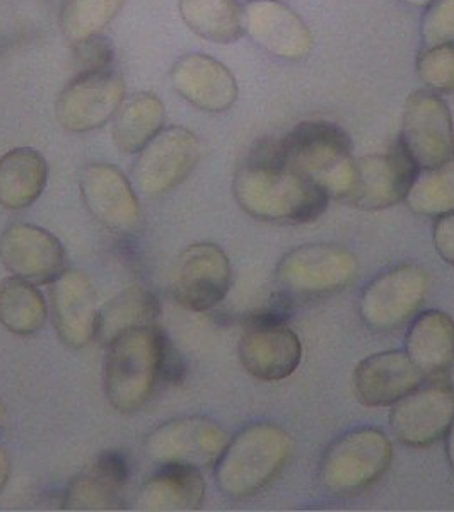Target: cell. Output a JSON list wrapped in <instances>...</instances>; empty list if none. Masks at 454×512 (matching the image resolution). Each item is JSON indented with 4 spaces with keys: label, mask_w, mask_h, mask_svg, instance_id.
<instances>
[{
    "label": "cell",
    "mask_w": 454,
    "mask_h": 512,
    "mask_svg": "<svg viewBox=\"0 0 454 512\" xmlns=\"http://www.w3.org/2000/svg\"><path fill=\"white\" fill-rule=\"evenodd\" d=\"M233 193L248 216L265 222L308 224L320 219L332 197L280 158L279 140L251 147L233 178Z\"/></svg>",
    "instance_id": "1"
},
{
    "label": "cell",
    "mask_w": 454,
    "mask_h": 512,
    "mask_svg": "<svg viewBox=\"0 0 454 512\" xmlns=\"http://www.w3.org/2000/svg\"><path fill=\"white\" fill-rule=\"evenodd\" d=\"M291 453L292 437L280 425H246L236 436L229 437L214 466L217 489L236 501L257 495L279 477Z\"/></svg>",
    "instance_id": "2"
},
{
    "label": "cell",
    "mask_w": 454,
    "mask_h": 512,
    "mask_svg": "<svg viewBox=\"0 0 454 512\" xmlns=\"http://www.w3.org/2000/svg\"><path fill=\"white\" fill-rule=\"evenodd\" d=\"M164 335L158 325L135 328L106 345L103 388L120 414H132L151 400L161 384Z\"/></svg>",
    "instance_id": "3"
},
{
    "label": "cell",
    "mask_w": 454,
    "mask_h": 512,
    "mask_svg": "<svg viewBox=\"0 0 454 512\" xmlns=\"http://www.w3.org/2000/svg\"><path fill=\"white\" fill-rule=\"evenodd\" d=\"M279 149L286 166L318 183L335 200H344L356 159L344 128L332 122L299 123L279 140Z\"/></svg>",
    "instance_id": "4"
},
{
    "label": "cell",
    "mask_w": 454,
    "mask_h": 512,
    "mask_svg": "<svg viewBox=\"0 0 454 512\" xmlns=\"http://www.w3.org/2000/svg\"><path fill=\"white\" fill-rule=\"evenodd\" d=\"M393 446L385 432L359 427L337 437L321 458L318 482L333 497H354L390 470Z\"/></svg>",
    "instance_id": "5"
},
{
    "label": "cell",
    "mask_w": 454,
    "mask_h": 512,
    "mask_svg": "<svg viewBox=\"0 0 454 512\" xmlns=\"http://www.w3.org/2000/svg\"><path fill=\"white\" fill-rule=\"evenodd\" d=\"M429 292L424 268L403 263L374 277L362 291L359 316L374 332H396L419 315Z\"/></svg>",
    "instance_id": "6"
},
{
    "label": "cell",
    "mask_w": 454,
    "mask_h": 512,
    "mask_svg": "<svg viewBox=\"0 0 454 512\" xmlns=\"http://www.w3.org/2000/svg\"><path fill=\"white\" fill-rule=\"evenodd\" d=\"M419 166L398 140L385 154L354 159L345 204L364 210H385L405 202Z\"/></svg>",
    "instance_id": "7"
},
{
    "label": "cell",
    "mask_w": 454,
    "mask_h": 512,
    "mask_svg": "<svg viewBox=\"0 0 454 512\" xmlns=\"http://www.w3.org/2000/svg\"><path fill=\"white\" fill-rule=\"evenodd\" d=\"M229 443L227 432L216 420L193 415L169 420L146 437L147 458L156 465L214 468Z\"/></svg>",
    "instance_id": "8"
},
{
    "label": "cell",
    "mask_w": 454,
    "mask_h": 512,
    "mask_svg": "<svg viewBox=\"0 0 454 512\" xmlns=\"http://www.w3.org/2000/svg\"><path fill=\"white\" fill-rule=\"evenodd\" d=\"M398 140L419 169L437 168L454 158L453 117L441 94L419 89L408 96Z\"/></svg>",
    "instance_id": "9"
},
{
    "label": "cell",
    "mask_w": 454,
    "mask_h": 512,
    "mask_svg": "<svg viewBox=\"0 0 454 512\" xmlns=\"http://www.w3.org/2000/svg\"><path fill=\"white\" fill-rule=\"evenodd\" d=\"M202 156V146L197 135L185 127L163 128L139 152L135 161V187L146 197H163L180 187Z\"/></svg>",
    "instance_id": "10"
},
{
    "label": "cell",
    "mask_w": 454,
    "mask_h": 512,
    "mask_svg": "<svg viewBox=\"0 0 454 512\" xmlns=\"http://www.w3.org/2000/svg\"><path fill=\"white\" fill-rule=\"evenodd\" d=\"M357 274L352 251L340 245H303L289 251L277 265L284 291L299 296H328L349 286Z\"/></svg>",
    "instance_id": "11"
},
{
    "label": "cell",
    "mask_w": 454,
    "mask_h": 512,
    "mask_svg": "<svg viewBox=\"0 0 454 512\" xmlns=\"http://www.w3.org/2000/svg\"><path fill=\"white\" fill-rule=\"evenodd\" d=\"M239 359L253 378L277 383L296 373L303 359V345L287 321L275 320L258 311L243 326Z\"/></svg>",
    "instance_id": "12"
},
{
    "label": "cell",
    "mask_w": 454,
    "mask_h": 512,
    "mask_svg": "<svg viewBox=\"0 0 454 512\" xmlns=\"http://www.w3.org/2000/svg\"><path fill=\"white\" fill-rule=\"evenodd\" d=\"M231 282L233 268L226 251L214 243H195L176 258L171 292L183 308L204 313L226 299Z\"/></svg>",
    "instance_id": "13"
},
{
    "label": "cell",
    "mask_w": 454,
    "mask_h": 512,
    "mask_svg": "<svg viewBox=\"0 0 454 512\" xmlns=\"http://www.w3.org/2000/svg\"><path fill=\"white\" fill-rule=\"evenodd\" d=\"M125 93V81L113 69L77 74L59 94L55 117L69 132H91L117 117Z\"/></svg>",
    "instance_id": "14"
},
{
    "label": "cell",
    "mask_w": 454,
    "mask_h": 512,
    "mask_svg": "<svg viewBox=\"0 0 454 512\" xmlns=\"http://www.w3.org/2000/svg\"><path fill=\"white\" fill-rule=\"evenodd\" d=\"M79 188L84 205L111 233L135 234L142 224V209L134 185L113 164L93 163L82 169Z\"/></svg>",
    "instance_id": "15"
},
{
    "label": "cell",
    "mask_w": 454,
    "mask_h": 512,
    "mask_svg": "<svg viewBox=\"0 0 454 512\" xmlns=\"http://www.w3.org/2000/svg\"><path fill=\"white\" fill-rule=\"evenodd\" d=\"M454 422V393L441 381L422 384L393 405L391 432L410 448H427L448 436Z\"/></svg>",
    "instance_id": "16"
},
{
    "label": "cell",
    "mask_w": 454,
    "mask_h": 512,
    "mask_svg": "<svg viewBox=\"0 0 454 512\" xmlns=\"http://www.w3.org/2000/svg\"><path fill=\"white\" fill-rule=\"evenodd\" d=\"M0 262L14 277L35 286H52L65 272L67 253L47 229L19 222L0 234Z\"/></svg>",
    "instance_id": "17"
},
{
    "label": "cell",
    "mask_w": 454,
    "mask_h": 512,
    "mask_svg": "<svg viewBox=\"0 0 454 512\" xmlns=\"http://www.w3.org/2000/svg\"><path fill=\"white\" fill-rule=\"evenodd\" d=\"M243 26L258 47L277 59H306L315 45L308 24L280 0H246Z\"/></svg>",
    "instance_id": "18"
},
{
    "label": "cell",
    "mask_w": 454,
    "mask_h": 512,
    "mask_svg": "<svg viewBox=\"0 0 454 512\" xmlns=\"http://www.w3.org/2000/svg\"><path fill=\"white\" fill-rule=\"evenodd\" d=\"M425 383L405 350L369 355L354 371L357 400L366 407H393Z\"/></svg>",
    "instance_id": "19"
},
{
    "label": "cell",
    "mask_w": 454,
    "mask_h": 512,
    "mask_svg": "<svg viewBox=\"0 0 454 512\" xmlns=\"http://www.w3.org/2000/svg\"><path fill=\"white\" fill-rule=\"evenodd\" d=\"M171 82L181 98L205 113H224L238 101L233 72L204 53H188L176 60Z\"/></svg>",
    "instance_id": "20"
},
{
    "label": "cell",
    "mask_w": 454,
    "mask_h": 512,
    "mask_svg": "<svg viewBox=\"0 0 454 512\" xmlns=\"http://www.w3.org/2000/svg\"><path fill=\"white\" fill-rule=\"evenodd\" d=\"M130 480V463L122 451L99 454L86 472L70 480L62 499L67 511H118L125 509V490Z\"/></svg>",
    "instance_id": "21"
},
{
    "label": "cell",
    "mask_w": 454,
    "mask_h": 512,
    "mask_svg": "<svg viewBox=\"0 0 454 512\" xmlns=\"http://www.w3.org/2000/svg\"><path fill=\"white\" fill-rule=\"evenodd\" d=\"M55 332L69 349H84L96 332L98 311L96 294L86 275L65 270L50 289Z\"/></svg>",
    "instance_id": "22"
},
{
    "label": "cell",
    "mask_w": 454,
    "mask_h": 512,
    "mask_svg": "<svg viewBox=\"0 0 454 512\" xmlns=\"http://www.w3.org/2000/svg\"><path fill=\"white\" fill-rule=\"evenodd\" d=\"M405 352L424 374L425 381H441L454 357V320L429 309L408 323Z\"/></svg>",
    "instance_id": "23"
},
{
    "label": "cell",
    "mask_w": 454,
    "mask_h": 512,
    "mask_svg": "<svg viewBox=\"0 0 454 512\" xmlns=\"http://www.w3.org/2000/svg\"><path fill=\"white\" fill-rule=\"evenodd\" d=\"M205 480L198 468L161 465L135 499L137 511H197L204 504Z\"/></svg>",
    "instance_id": "24"
},
{
    "label": "cell",
    "mask_w": 454,
    "mask_h": 512,
    "mask_svg": "<svg viewBox=\"0 0 454 512\" xmlns=\"http://www.w3.org/2000/svg\"><path fill=\"white\" fill-rule=\"evenodd\" d=\"M47 159L33 147H16L0 158V205L24 210L35 204L47 187Z\"/></svg>",
    "instance_id": "25"
},
{
    "label": "cell",
    "mask_w": 454,
    "mask_h": 512,
    "mask_svg": "<svg viewBox=\"0 0 454 512\" xmlns=\"http://www.w3.org/2000/svg\"><path fill=\"white\" fill-rule=\"evenodd\" d=\"M161 304L154 292L144 286L127 287L98 311L94 342L110 345L123 333L156 325Z\"/></svg>",
    "instance_id": "26"
},
{
    "label": "cell",
    "mask_w": 454,
    "mask_h": 512,
    "mask_svg": "<svg viewBox=\"0 0 454 512\" xmlns=\"http://www.w3.org/2000/svg\"><path fill=\"white\" fill-rule=\"evenodd\" d=\"M163 101L154 93H137L123 101L113 122V140L123 154H139L163 130Z\"/></svg>",
    "instance_id": "27"
},
{
    "label": "cell",
    "mask_w": 454,
    "mask_h": 512,
    "mask_svg": "<svg viewBox=\"0 0 454 512\" xmlns=\"http://www.w3.org/2000/svg\"><path fill=\"white\" fill-rule=\"evenodd\" d=\"M178 11L193 33L212 43L231 45L245 35L238 0H180Z\"/></svg>",
    "instance_id": "28"
},
{
    "label": "cell",
    "mask_w": 454,
    "mask_h": 512,
    "mask_svg": "<svg viewBox=\"0 0 454 512\" xmlns=\"http://www.w3.org/2000/svg\"><path fill=\"white\" fill-rule=\"evenodd\" d=\"M48 318L45 297L35 284L19 277L0 280V325L19 337L40 332Z\"/></svg>",
    "instance_id": "29"
},
{
    "label": "cell",
    "mask_w": 454,
    "mask_h": 512,
    "mask_svg": "<svg viewBox=\"0 0 454 512\" xmlns=\"http://www.w3.org/2000/svg\"><path fill=\"white\" fill-rule=\"evenodd\" d=\"M405 204L414 214L432 219L454 212V158L437 168L420 169Z\"/></svg>",
    "instance_id": "30"
},
{
    "label": "cell",
    "mask_w": 454,
    "mask_h": 512,
    "mask_svg": "<svg viewBox=\"0 0 454 512\" xmlns=\"http://www.w3.org/2000/svg\"><path fill=\"white\" fill-rule=\"evenodd\" d=\"M125 0H64L60 7V30L72 45L101 35L117 18Z\"/></svg>",
    "instance_id": "31"
},
{
    "label": "cell",
    "mask_w": 454,
    "mask_h": 512,
    "mask_svg": "<svg viewBox=\"0 0 454 512\" xmlns=\"http://www.w3.org/2000/svg\"><path fill=\"white\" fill-rule=\"evenodd\" d=\"M415 67L427 89L439 94H454V41L424 48Z\"/></svg>",
    "instance_id": "32"
},
{
    "label": "cell",
    "mask_w": 454,
    "mask_h": 512,
    "mask_svg": "<svg viewBox=\"0 0 454 512\" xmlns=\"http://www.w3.org/2000/svg\"><path fill=\"white\" fill-rule=\"evenodd\" d=\"M424 9V16L420 21V36L424 41V48L454 41V0H432Z\"/></svg>",
    "instance_id": "33"
},
{
    "label": "cell",
    "mask_w": 454,
    "mask_h": 512,
    "mask_svg": "<svg viewBox=\"0 0 454 512\" xmlns=\"http://www.w3.org/2000/svg\"><path fill=\"white\" fill-rule=\"evenodd\" d=\"M72 47H74V67L77 74L113 69L115 48L106 36H91L88 40L76 43Z\"/></svg>",
    "instance_id": "34"
},
{
    "label": "cell",
    "mask_w": 454,
    "mask_h": 512,
    "mask_svg": "<svg viewBox=\"0 0 454 512\" xmlns=\"http://www.w3.org/2000/svg\"><path fill=\"white\" fill-rule=\"evenodd\" d=\"M432 239H434L437 255L454 267V212L436 217Z\"/></svg>",
    "instance_id": "35"
},
{
    "label": "cell",
    "mask_w": 454,
    "mask_h": 512,
    "mask_svg": "<svg viewBox=\"0 0 454 512\" xmlns=\"http://www.w3.org/2000/svg\"><path fill=\"white\" fill-rule=\"evenodd\" d=\"M187 374V364L183 355L171 344L168 337L164 338L163 354H161V383L178 384Z\"/></svg>",
    "instance_id": "36"
},
{
    "label": "cell",
    "mask_w": 454,
    "mask_h": 512,
    "mask_svg": "<svg viewBox=\"0 0 454 512\" xmlns=\"http://www.w3.org/2000/svg\"><path fill=\"white\" fill-rule=\"evenodd\" d=\"M9 475H11V456L7 453V449L0 444V494L7 485Z\"/></svg>",
    "instance_id": "37"
},
{
    "label": "cell",
    "mask_w": 454,
    "mask_h": 512,
    "mask_svg": "<svg viewBox=\"0 0 454 512\" xmlns=\"http://www.w3.org/2000/svg\"><path fill=\"white\" fill-rule=\"evenodd\" d=\"M444 439H446V454H448L449 465H451V470L454 472V422L451 429H449L448 436Z\"/></svg>",
    "instance_id": "38"
},
{
    "label": "cell",
    "mask_w": 454,
    "mask_h": 512,
    "mask_svg": "<svg viewBox=\"0 0 454 512\" xmlns=\"http://www.w3.org/2000/svg\"><path fill=\"white\" fill-rule=\"evenodd\" d=\"M441 383L446 384L449 390L454 393V357L453 361L449 362L448 369H446V373H444L443 379H441Z\"/></svg>",
    "instance_id": "39"
},
{
    "label": "cell",
    "mask_w": 454,
    "mask_h": 512,
    "mask_svg": "<svg viewBox=\"0 0 454 512\" xmlns=\"http://www.w3.org/2000/svg\"><path fill=\"white\" fill-rule=\"evenodd\" d=\"M408 6L414 7H425L427 4H431L432 0H403Z\"/></svg>",
    "instance_id": "40"
},
{
    "label": "cell",
    "mask_w": 454,
    "mask_h": 512,
    "mask_svg": "<svg viewBox=\"0 0 454 512\" xmlns=\"http://www.w3.org/2000/svg\"><path fill=\"white\" fill-rule=\"evenodd\" d=\"M4 415H6V407H4V403L0 400V424H2V420H4Z\"/></svg>",
    "instance_id": "41"
}]
</instances>
